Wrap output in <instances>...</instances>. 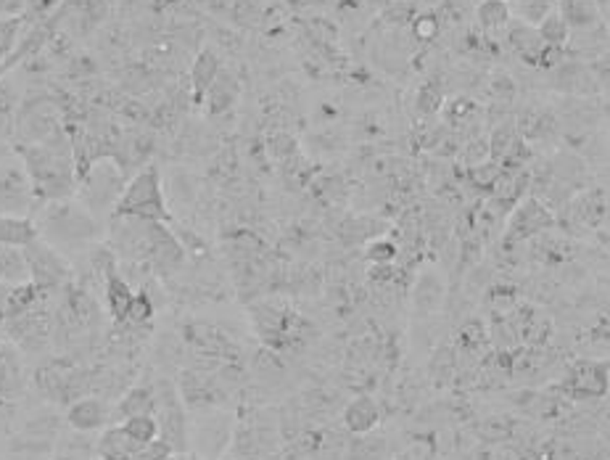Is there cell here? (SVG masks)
I'll return each instance as SVG.
<instances>
[{
	"label": "cell",
	"instance_id": "19",
	"mask_svg": "<svg viewBox=\"0 0 610 460\" xmlns=\"http://www.w3.org/2000/svg\"><path fill=\"white\" fill-rule=\"evenodd\" d=\"M30 281V270H27V260L24 251L16 246H3L0 243V284L5 286H19Z\"/></svg>",
	"mask_w": 610,
	"mask_h": 460
},
{
	"label": "cell",
	"instance_id": "38",
	"mask_svg": "<svg viewBox=\"0 0 610 460\" xmlns=\"http://www.w3.org/2000/svg\"><path fill=\"white\" fill-rule=\"evenodd\" d=\"M157 3H159L162 8H172V5H180L182 0H157Z\"/></svg>",
	"mask_w": 610,
	"mask_h": 460
},
{
	"label": "cell",
	"instance_id": "39",
	"mask_svg": "<svg viewBox=\"0 0 610 460\" xmlns=\"http://www.w3.org/2000/svg\"><path fill=\"white\" fill-rule=\"evenodd\" d=\"M162 460H177V458H174V453H172V456H166V458H162Z\"/></svg>",
	"mask_w": 610,
	"mask_h": 460
},
{
	"label": "cell",
	"instance_id": "10",
	"mask_svg": "<svg viewBox=\"0 0 610 460\" xmlns=\"http://www.w3.org/2000/svg\"><path fill=\"white\" fill-rule=\"evenodd\" d=\"M555 226L553 212L539 201V199H529L523 201L513 220H510V233H507V241H526L542 230H550Z\"/></svg>",
	"mask_w": 610,
	"mask_h": 460
},
{
	"label": "cell",
	"instance_id": "6",
	"mask_svg": "<svg viewBox=\"0 0 610 460\" xmlns=\"http://www.w3.org/2000/svg\"><path fill=\"white\" fill-rule=\"evenodd\" d=\"M38 207L40 204L35 199L30 175L24 170L21 159L16 154L5 157L0 162V215L32 217Z\"/></svg>",
	"mask_w": 610,
	"mask_h": 460
},
{
	"label": "cell",
	"instance_id": "4",
	"mask_svg": "<svg viewBox=\"0 0 610 460\" xmlns=\"http://www.w3.org/2000/svg\"><path fill=\"white\" fill-rule=\"evenodd\" d=\"M124 167L111 159V157H101L93 165H88V170L77 177V193L74 199L82 201L96 217H101L104 212H111L122 188H124Z\"/></svg>",
	"mask_w": 610,
	"mask_h": 460
},
{
	"label": "cell",
	"instance_id": "37",
	"mask_svg": "<svg viewBox=\"0 0 610 460\" xmlns=\"http://www.w3.org/2000/svg\"><path fill=\"white\" fill-rule=\"evenodd\" d=\"M11 154H13V151L8 149V141H5V138L0 135V162H3L5 157H11Z\"/></svg>",
	"mask_w": 610,
	"mask_h": 460
},
{
	"label": "cell",
	"instance_id": "20",
	"mask_svg": "<svg viewBox=\"0 0 610 460\" xmlns=\"http://www.w3.org/2000/svg\"><path fill=\"white\" fill-rule=\"evenodd\" d=\"M207 109H209V115H220V112H225V109H230L233 106V101L238 98V82L233 80V74H227V72H220L217 74V80L212 82V88L207 90Z\"/></svg>",
	"mask_w": 610,
	"mask_h": 460
},
{
	"label": "cell",
	"instance_id": "25",
	"mask_svg": "<svg viewBox=\"0 0 610 460\" xmlns=\"http://www.w3.org/2000/svg\"><path fill=\"white\" fill-rule=\"evenodd\" d=\"M122 429L138 442V445H148L159 437V423L154 415H132V418H124Z\"/></svg>",
	"mask_w": 610,
	"mask_h": 460
},
{
	"label": "cell",
	"instance_id": "42",
	"mask_svg": "<svg viewBox=\"0 0 610 460\" xmlns=\"http://www.w3.org/2000/svg\"><path fill=\"white\" fill-rule=\"evenodd\" d=\"M412 3H415V0H412Z\"/></svg>",
	"mask_w": 610,
	"mask_h": 460
},
{
	"label": "cell",
	"instance_id": "3",
	"mask_svg": "<svg viewBox=\"0 0 610 460\" xmlns=\"http://www.w3.org/2000/svg\"><path fill=\"white\" fill-rule=\"evenodd\" d=\"M111 217H138V220H154V223L172 220V215L166 209L159 167L148 165L124 183V188L111 209Z\"/></svg>",
	"mask_w": 610,
	"mask_h": 460
},
{
	"label": "cell",
	"instance_id": "15",
	"mask_svg": "<svg viewBox=\"0 0 610 460\" xmlns=\"http://www.w3.org/2000/svg\"><path fill=\"white\" fill-rule=\"evenodd\" d=\"M143 445H138L122 426H111L98 439V458L101 460H130Z\"/></svg>",
	"mask_w": 610,
	"mask_h": 460
},
{
	"label": "cell",
	"instance_id": "34",
	"mask_svg": "<svg viewBox=\"0 0 610 460\" xmlns=\"http://www.w3.org/2000/svg\"><path fill=\"white\" fill-rule=\"evenodd\" d=\"M481 339H484V331H481V326H476V323H468V326L460 331V345L462 346H479L481 345Z\"/></svg>",
	"mask_w": 610,
	"mask_h": 460
},
{
	"label": "cell",
	"instance_id": "33",
	"mask_svg": "<svg viewBox=\"0 0 610 460\" xmlns=\"http://www.w3.org/2000/svg\"><path fill=\"white\" fill-rule=\"evenodd\" d=\"M436 30H439V24H436V19H431V16H420V19H415V24H412V32H415L418 40H434Z\"/></svg>",
	"mask_w": 610,
	"mask_h": 460
},
{
	"label": "cell",
	"instance_id": "36",
	"mask_svg": "<svg viewBox=\"0 0 610 460\" xmlns=\"http://www.w3.org/2000/svg\"><path fill=\"white\" fill-rule=\"evenodd\" d=\"M16 64H19V56H16V54H13L11 58H5V61H0V80H3V77H5V74H8Z\"/></svg>",
	"mask_w": 610,
	"mask_h": 460
},
{
	"label": "cell",
	"instance_id": "12",
	"mask_svg": "<svg viewBox=\"0 0 610 460\" xmlns=\"http://www.w3.org/2000/svg\"><path fill=\"white\" fill-rule=\"evenodd\" d=\"M220 72H222L220 56H217L212 48H204V51L196 56L193 66H191V85H193V98H196V104L204 101L207 90L212 88V82L217 80Z\"/></svg>",
	"mask_w": 610,
	"mask_h": 460
},
{
	"label": "cell",
	"instance_id": "1",
	"mask_svg": "<svg viewBox=\"0 0 610 460\" xmlns=\"http://www.w3.org/2000/svg\"><path fill=\"white\" fill-rule=\"evenodd\" d=\"M24 170L30 175L38 204L72 199L77 193V167L72 146L64 135L48 143H27L16 149Z\"/></svg>",
	"mask_w": 610,
	"mask_h": 460
},
{
	"label": "cell",
	"instance_id": "32",
	"mask_svg": "<svg viewBox=\"0 0 610 460\" xmlns=\"http://www.w3.org/2000/svg\"><path fill=\"white\" fill-rule=\"evenodd\" d=\"M61 3H64V0H30L24 16H27V19H32V16H35V19H46L48 13H54Z\"/></svg>",
	"mask_w": 610,
	"mask_h": 460
},
{
	"label": "cell",
	"instance_id": "14",
	"mask_svg": "<svg viewBox=\"0 0 610 460\" xmlns=\"http://www.w3.org/2000/svg\"><path fill=\"white\" fill-rule=\"evenodd\" d=\"M507 40H510V48L523 58L526 64H539L542 51H545V43H542L537 27L523 24V21L521 24H510Z\"/></svg>",
	"mask_w": 610,
	"mask_h": 460
},
{
	"label": "cell",
	"instance_id": "26",
	"mask_svg": "<svg viewBox=\"0 0 610 460\" xmlns=\"http://www.w3.org/2000/svg\"><path fill=\"white\" fill-rule=\"evenodd\" d=\"M154 312H157L154 299L146 291H135V296L130 302V310H127V318H124L122 326H146L154 318Z\"/></svg>",
	"mask_w": 610,
	"mask_h": 460
},
{
	"label": "cell",
	"instance_id": "17",
	"mask_svg": "<svg viewBox=\"0 0 610 460\" xmlns=\"http://www.w3.org/2000/svg\"><path fill=\"white\" fill-rule=\"evenodd\" d=\"M381 413L378 405L373 403L370 397H357L354 403H349V407L343 410V423L352 434H368L378 426Z\"/></svg>",
	"mask_w": 610,
	"mask_h": 460
},
{
	"label": "cell",
	"instance_id": "9",
	"mask_svg": "<svg viewBox=\"0 0 610 460\" xmlns=\"http://www.w3.org/2000/svg\"><path fill=\"white\" fill-rule=\"evenodd\" d=\"M162 397L157 395V410H154V418L159 423V437L169 445L172 453H182L185 450V442H188V434H185V415H182V407L177 403V395L172 387H162Z\"/></svg>",
	"mask_w": 610,
	"mask_h": 460
},
{
	"label": "cell",
	"instance_id": "22",
	"mask_svg": "<svg viewBox=\"0 0 610 460\" xmlns=\"http://www.w3.org/2000/svg\"><path fill=\"white\" fill-rule=\"evenodd\" d=\"M24 27H27V16L24 13L0 16V61H5V58L16 54Z\"/></svg>",
	"mask_w": 610,
	"mask_h": 460
},
{
	"label": "cell",
	"instance_id": "8",
	"mask_svg": "<svg viewBox=\"0 0 610 460\" xmlns=\"http://www.w3.org/2000/svg\"><path fill=\"white\" fill-rule=\"evenodd\" d=\"M563 392L571 400H600L608 392V362L581 360L571 368Z\"/></svg>",
	"mask_w": 610,
	"mask_h": 460
},
{
	"label": "cell",
	"instance_id": "7",
	"mask_svg": "<svg viewBox=\"0 0 610 460\" xmlns=\"http://www.w3.org/2000/svg\"><path fill=\"white\" fill-rule=\"evenodd\" d=\"M254 312V323L259 336L275 349L291 345V339L296 336V328L301 326V320L296 318V312H291L288 307L275 304V302H262L251 307Z\"/></svg>",
	"mask_w": 610,
	"mask_h": 460
},
{
	"label": "cell",
	"instance_id": "13",
	"mask_svg": "<svg viewBox=\"0 0 610 460\" xmlns=\"http://www.w3.org/2000/svg\"><path fill=\"white\" fill-rule=\"evenodd\" d=\"M106 413L109 410H106V405L101 403V400L82 397V400H77V403L69 407L66 421L77 431H96V429H101L106 423Z\"/></svg>",
	"mask_w": 610,
	"mask_h": 460
},
{
	"label": "cell",
	"instance_id": "30",
	"mask_svg": "<svg viewBox=\"0 0 610 460\" xmlns=\"http://www.w3.org/2000/svg\"><path fill=\"white\" fill-rule=\"evenodd\" d=\"M479 434H481L487 442H499V439H507V437L513 434V429H510L507 418H487L484 426L479 429Z\"/></svg>",
	"mask_w": 610,
	"mask_h": 460
},
{
	"label": "cell",
	"instance_id": "2",
	"mask_svg": "<svg viewBox=\"0 0 610 460\" xmlns=\"http://www.w3.org/2000/svg\"><path fill=\"white\" fill-rule=\"evenodd\" d=\"M32 220L38 226V235L46 243H51L54 249H58L61 254L77 251V249H88L104 235L101 217H96L74 196L72 199H61V201L40 204L35 209Z\"/></svg>",
	"mask_w": 610,
	"mask_h": 460
},
{
	"label": "cell",
	"instance_id": "5",
	"mask_svg": "<svg viewBox=\"0 0 610 460\" xmlns=\"http://www.w3.org/2000/svg\"><path fill=\"white\" fill-rule=\"evenodd\" d=\"M27 270H30V284H35L40 294H51L64 288L72 281V265L66 254H61L51 243H46L40 235L27 243L24 249Z\"/></svg>",
	"mask_w": 610,
	"mask_h": 460
},
{
	"label": "cell",
	"instance_id": "35",
	"mask_svg": "<svg viewBox=\"0 0 610 460\" xmlns=\"http://www.w3.org/2000/svg\"><path fill=\"white\" fill-rule=\"evenodd\" d=\"M27 3H30V0H0V13H3V16L24 13V11H27Z\"/></svg>",
	"mask_w": 610,
	"mask_h": 460
},
{
	"label": "cell",
	"instance_id": "27",
	"mask_svg": "<svg viewBox=\"0 0 610 460\" xmlns=\"http://www.w3.org/2000/svg\"><path fill=\"white\" fill-rule=\"evenodd\" d=\"M518 146H521V138H518L515 127H499L492 135V154L497 159H507L513 151H518Z\"/></svg>",
	"mask_w": 610,
	"mask_h": 460
},
{
	"label": "cell",
	"instance_id": "23",
	"mask_svg": "<svg viewBox=\"0 0 610 460\" xmlns=\"http://www.w3.org/2000/svg\"><path fill=\"white\" fill-rule=\"evenodd\" d=\"M476 16H479V24H481L487 32H497V30L510 24L513 11H510V5L502 3V0H481Z\"/></svg>",
	"mask_w": 610,
	"mask_h": 460
},
{
	"label": "cell",
	"instance_id": "41",
	"mask_svg": "<svg viewBox=\"0 0 610 460\" xmlns=\"http://www.w3.org/2000/svg\"><path fill=\"white\" fill-rule=\"evenodd\" d=\"M502 3H507V0H502Z\"/></svg>",
	"mask_w": 610,
	"mask_h": 460
},
{
	"label": "cell",
	"instance_id": "24",
	"mask_svg": "<svg viewBox=\"0 0 610 460\" xmlns=\"http://www.w3.org/2000/svg\"><path fill=\"white\" fill-rule=\"evenodd\" d=\"M537 32L542 38L545 46H553V48H565L568 40H571V30L568 24L563 21V16L557 11H550L539 24H537Z\"/></svg>",
	"mask_w": 610,
	"mask_h": 460
},
{
	"label": "cell",
	"instance_id": "11",
	"mask_svg": "<svg viewBox=\"0 0 610 460\" xmlns=\"http://www.w3.org/2000/svg\"><path fill=\"white\" fill-rule=\"evenodd\" d=\"M555 72V88L563 93H576V96H589L600 88V82L589 74L587 66L581 64H557Z\"/></svg>",
	"mask_w": 610,
	"mask_h": 460
},
{
	"label": "cell",
	"instance_id": "40",
	"mask_svg": "<svg viewBox=\"0 0 610 460\" xmlns=\"http://www.w3.org/2000/svg\"><path fill=\"white\" fill-rule=\"evenodd\" d=\"M518 3H526V0H518Z\"/></svg>",
	"mask_w": 610,
	"mask_h": 460
},
{
	"label": "cell",
	"instance_id": "28",
	"mask_svg": "<svg viewBox=\"0 0 610 460\" xmlns=\"http://www.w3.org/2000/svg\"><path fill=\"white\" fill-rule=\"evenodd\" d=\"M550 11H555L553 0H526V3H518V13L523 16V24H531V27H537Z\"/></svg>",
	"mask_w": 610,
	"mask_h": 460
},
{
	"label": "cell",
	"instance_id": "31",
	"mask_svg": "<svg viewBox=\"0 0 610 460\" xmlns=\"http://www.w3.org/2000/svg\"><path fill=\"white\" fill-rule=\"evenodd\" d=\"M166 456H172V450H169V445H166L162 437H157L154 442H148V445H143L135 456L130 460H162L166 458Z\"/></svg>",
	"mask_w": 610,
	"mask_h": 460
},
{
	"label": "cell",
	"instance_id": "16",
	"mask_svg": "<svg viewBox=\"0 0 610 460\" xmlns=\"http://www.w3.org/2000/svg\"><path fill=\"white\" fill-rule=\"evenodd\" d=\"M557 13L568 30H592L600 24V8L595 0H560Z\"/></svg>",
	"mask_w": 610,
	"mask_h": 460
},
{
	"label": "cell",
	"instance_id": "29",
	"mask_svg": "<svg viewBox=\"0 0 610 460\" xmlns=\"http://www.w3.org/2000/svg\"><path fill=\"white\" fill-rule=\"evenodd\" d=\"M368 260L373 265H391L396 260V243L388 238H378L368 246Z\"/></svg>",
	"mask_w": 610,
	"mask_h": 460
},
{
	"label": "cell",
	"instance_id": "21",
	"mask_svg": "<svg viewBox=\"0 0 610 460\" xmlns=\"http://www.w3.org/2000/svg\"><path fill=\"white\" fill-rule=\"evenodd\" d=\"M119 415L132 418V415H154L157 410V392L151 387H135L119 400Z\"/></svg>",
	"mask_w": 610,
	"mask_h": 460
},
{
	"label": "cell",
	"instance_id": "18",
	"mask_svg": "<svg viewBox=\"0 0 610 460\" xmlns=\"http://www.w3.org/2000/svg\"><path fill=\"white\" fill-rule=\"evenodd\" d=\"M38 238V226L32 217H19V215H0V243L3 246H16L24 249Z\"/></svg>",
	"mask_w": 610,
	"mask_h": 460
}]
</instances>
